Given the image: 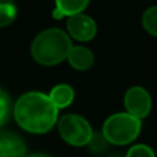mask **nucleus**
Segmentation results:
<instances>
[{
  "instance_id": "f257e3e1",
  "label": "nucleus",
  "mask_w": 157,
  "mask_h": 157,
  "mask_svg": "<svg viewBox=\"0 0 157 157\" xmlns=\"http://www.w3.org/2000/svg\"><path fill=\"white\" fill-rule=\"evenodd\" d=\"M14 119L22 130L32 134H46L58 120V109L48 95L30 91L21 95L14 105Z\"/></svg>"
},
{
  "instance_id": "f03ea898",
  "label": "nucleus",
  "mask_w": 157,
  "mask_h": 157,
  "mask_svg": "<svg viewBox=\"0 0 157 157\" xmlns=\"http://www.w3.org/2000/svg\"><path fill=\"white\" fill-rule=\"evenodd\" d=\"M72 47L73 46L68 33L58 28H51L43 30L33 39L30 54L40 65L54 66L68 58Z\"/></svg>"
},
{
  "instance_id": "7ed1b4c3",
  "label": "nucleus",
  "mask_w": 157,
  "mask_h": 157,
  "mask_svg": "<svg viewBox=\"0 0 157 157\" xmlns=\"http://www.w3.org/2000/svg\"><path fill=\"white\" fill-rule=\"evenodd\" d=\"M142 123L128 113H116L105 120L102 135L108 144L124 146L138 138Z\"/></svg>"
},
{
  "instance_id": "20e7f679",
  "label": "nucleus",
  "mask_w": 157,
  "mask_h": 157,
  "mask_svg": "<svg viewBox=\"0 0 157 157\" xmlns=\"http://www.w3.org/2000/svg\"><path fill=\"white\" fill-rule=\"evenodd\" d=\"M58 132L66 144L72 146H86L90 145L94 132L92 127L83 116L69 113L58 120Z\"/></svg>"
},
{
  "instance_id": "39448f33",
  "label": "nucleus",
  "mask_w": 157,
  "mask_h": 157,
  "mask_svg": "<svg viewBox=\"0 0 157 157\" xmlns=\"http://www.w3.org/2000/svg\"><path fill=\"white\" fill-rule=\"evenodd\" d=\"M124 106L128 114L142 120L152 109V98L144 87H131L125 92Z\"/></svg>"
},
{
  "instance_id": "423d86ee",
  "label": "nucleus",
  "mask_w": 157,
  "mask_h": 157,
  "mask_svg": "<svg viewBox=\"0 0 157 157\" xmlns=\"http://www.w3.org/2000/svg\"><path fill=\"white\" fill-rule=\"evenodd\" d=\"M68 35L77 41H90L97 35V24L86 14L72 15L66 21Z\"/></svg>"
},
{
  "instance_id": "0eeeda50",
  "label": "nucleus",
  "mask_w": 157,
  "mask_h": 157,
  "mask_svg": "<svg viewBox=\"0 0 157 157\" xmlns=\"http://www.w3.org/2000/svg\"><path fill=\"white\" fill-rule=\"evenodd\" d=\"M0 157H26V145L17 132L0 131Z\"/></svg>"
},
{
  "instance_id": "6e6552de",
  "label": "nucleus",
  "mask_w": 157,
  "mask_h": 157,
  "mask_svg": "<svg viewBox=\"0 0 157 157\" xmlns=\"http://www.w3.org/2000/svg\"><path fill=\"white\" fill-rule=\"evenodd\" d=\"M68 61L72 68H75L76 71H87L94 65V54L87 47L76 46L72 47L68 55Z\"/></svg>"
},
{
  "instance_id": "1a4fd4ad",
  "label": "nucleus",
  "mask_w": 157,
  "mask_h": 157,
  "mask_svg": "<svg viewBox=\"0 0 157 157\" xmlns=\"http://www.w3.org/2000/svg\"><path fill=\"white\" fill-rule=\"evenodd\" d=\"M90 0H55V10L52 13L54 18L59 19L62 17H72L83 14L87 8Z\"/></svg>"
},
{
  "instance_id": "9d476101",
  "label": "nucleus",
  "mask_w": 157,
  "mask_h": 157,
  "mask_svg": "<svg viewBox=\"0 0 157 157\" xmlns=\"http://www.w3.org/2000/svg\"><path fill=\"white\" fill-rule=\"evenodd\" d=\"M50 99L54 103V106L59 109H65L73 102L75 99V91L69 84H57L50 92Z\"/></svg>"
},
{
  "instance_id": "9b49d317",
  "label": "nucleus",
  "mask_w": 157,
  "mask_h": 157,
  "mask_svg": "<svg viewBox=\"0 0 157 157\" xmlns=\"http://www.w3.org/2000/svg\"><path fill=\"white\" fill-rule=\"evenodd\" d=\"M17 18V4L14 0H0V28L11 25Z\"/></svg>"
},
{
  "instance_id": "f8f14e48",
  "label": "nucleus",
  "mask_w": 157,
  "mask_h": 157,
  "mask_svg": "<svg viewBox=\"0 0 157 157\" xmlns=\"http://www.w3.org/2000/svg\"><path fill=\"white\" fill-rule=\"evenodd\" d=\"M142 26L147 33L157 37V6L149 7L142 15Z\"/></svg>"
},
{
  "instance_id": "ddd939ff",
  "label": "nucleus",
  "mask_w": 157,
  "mask_h": 157,
  "mask_svg": "<svg viewBox=\"0 0 157 157\" xmlns=\"http://www.w3.org/2000/svg\"><path fill=\"white\" fill-rule=\"evenodd\" d=\"M11 110H13V108H11L10 95L3 88H0V127L8 121L11 116Z\"/></svg>"
},
{
  "instance_id": "4468645a",
  "label": "nucleus",
  "mask_w": 157,
  "mask_h": 157,
  "mask_svg": "<svg viewBox=\"0 0 157 157\" xmlns=\"http://www.w3.org/2000/svg\"><path fill=\"white\" fill-rule=\"evenodd\" d=\"M125 157H156V155L152 150V147H149L147 145L139 144V145H134L127 152Z\"/></svg>"
},
{
  "instance_id": "2eb2a0df",
  "label": "nucleus",
  "mask_w": 157,
  "mask_h": 157,
  "mask_svg": "<svg viewBox=\"0 0 157 157\" xmlns=\"http://www.w3.org/2000/svg\"><path fill=\"white\" fill-rule=\"evenodd\" d=\"M28 157H50V156H48V155H44V153H36V155L28 156Z\"/></svg>"
},
{
  "instance_id": "dca6fc26",
  "label": "nucleus",
  "mask_w": 157,
  "mask_h": 157,
  "mask_svg": "<svg viewBox=\"0 0 157 157\" xmlns=\"http://www.w3.org/2000/svg\"><path fill=\"white\" fill-rule=\"evenodd\" d=\"M110 157H121V156H110Z\"/></svg>"
}]
</instances>
